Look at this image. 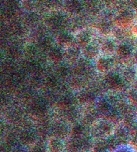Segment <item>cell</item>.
I'll list each match as a JSON object with an SVG mask.
<instances>
[{"instance_id": "6da1fadb", "label": "cell", "mask_w": 137, "mask_h": 152, "mask_svg": "<svg viewBox=\"0 0 137 152\" xmlns=\"http://www.w3.org/2000/svg\"><path fill=\"white\" fill-rule=\"evenodd\" d=\"M63 143L59 139L54 138L50 141L49 148L53 152H59L63 149Z\"/></svg>"}, {"instance_id": "7a4b0ae2", "label": "cell", "mask_w": 137, "mask_h": 152, "mask_svg": "<svg viewBox=\"0 0 137 152\" xmlns=\"http://www.w3.org/2000/svg\"><path fill=\"white\" fill-rule=\"evenodd\" d=\"M118 52L121 56L126 58L130 56L132 52V49L130 46L127 44H122L118 48Z\"/></svg>"}, {"instance_id": "3957f363", "label": "cell", "mask_w": 137, "mask_h": 152, "mask_svg": "<svg viewBox=\"0 0 137 152\" xmlns=\"http://www.w3.org/2000/svg\"><path fill=\"white\" fill-rule=\"evenodd\" d=\"M99 68L102 70H107L110 69L112 66V61L108 58H103L98 61Z\"/></svg>"}, {"instance_id": "277c9868", "label": "cell", "mask_w": 137, "mask_h": 152, "mask_svg": "<svg viewBox=\"0 0 137 152\" xmlns=\"http://www.w3.org/2000/svg\"><path fill=\"white\" fill-rule=\"evenodd\" d=\"M112 129V125L108 122H102L99 127V131L103 134H109Z\"/></svg>"}, {"instance_id": "5b68a950", "label": "cell", "mask_w": 137, "mask_h": 152, "mask_svg": "<svg viewBox=\"0 0 137 152\" xmlns=\"http://www.w3.org/2000/svg\"><path fill=\"white\" fill-rule=\"evenodd\" d=\"M22 140L24 143H30L32 142H33L34 140V135L32 133L26 132L24 133H23L22 136Z\"/></svg>"}, {"instance_id": "8992f818", "label": "cell", "mask_w": 137, "mask_h": 152, "mask_svg": "<svg viewBox=\"0 0 137 152\" xmlns=\"http://www.w3.org/2000/svg\"><path fill=\"white\" fill-rule=\"evenodd\" d=\"M55 132L58 136H64L67 133V128L62 124L57 125L55 129Z\"/></svg>"}, {"instance_id": "52a82bcc", "label": "cell", "mask_w": 137, "mask_h": 152, "mask_svg": "<svg viewBox=\"0 0 137 152\" xmlns=\"http://www.w3.org/2000/svg\"><path fill=\"white\" fill-rule=\"evenodd\" d=\"M103 48L105 51H108V52H111L114 49V42L111 40H107L103 44Z\"/></svg>"}, {"instance_id": "ba28073f", "label": "cell", "mask_w": 137, "mask_h": 152, "mask_svg": "<svg viewBox=\"0 0 137 152\" xmlns=\"http://www.w3.org/2000/svg\"><path fill=\"white\" fill-rule=\"evenodd\" d=\"M73 132L76 136H79L80 135L81 133H83V127L81 125H75L73 128Z\"/></svg>"}, {"instance_id": "9c48e42d", "label": "cell", "mask_w": 137, "mask_h": 152, "mask_svg": "<svg viewBox=\"0 0 137 152\" xmlns=\"http://www.w3.org/2000/svg\"><path fill=\"white\" fill-rule=\"evenodd\" d=\"M31 152H45V149L43 145H36L32 148Z\"/></svg>"}, {"instance_id": "30bf717a", "label": "cell", "mask_w": 137, "mask_h": 152, "mask_svg": "<svg viewBox=\"0 0 137 152\" xmlns=\"http://www.w3.org/2000/svg\"><path fill=\"white\" fill-rule=\"evenodd\" d=\"M105 148H106V147H104L103 145H100L97 147L95 152H106Z\"/></svg>"}, {"instance_id": "8fae6325", "label": "cell", "mask_w": 137, "mask_h": 152, "mask_svg": "<svg viewBox=\"0 0 137 152\" xmlns=\"http://www.w3.org/2000/svg\"><path fill=\"white\" fill-rule=\"evenodd\" d=\"M130 95L132 99H133L134 101L137 102V91H133V93H131Z\"/></svg>"}, {"instance_id": "7c38bea8", "label": "cell", "mask_w": 137, "mask_h": 152, "mask_svg": "<svg viewBox=\"0 0 137 152\" xmlns=\"http://www.w3.org/2000/svg\"><path fill=\"white\" fill-rule=\"evenodd\" d=\"M117 152H131V151L130 150V149H128V148H120L118 149Z\"/></svg>"}, {"instance_id": "4fadbf2b", "label": "cell", "mask_w": 137, "mask_h": 152, "mask_svg": "<svg viewBox=\"0 0 137 152\" xmlns=\"http://www.w3.org/2000/svg\"><path fill=\"white\" fill-rule=\"evenodd\" d=\"M134 135H135V137L137 138V126L134 128Z\"/></svg>"}, {"instance_id": "5bb4252c", "label": "cell", "mask_w": 137, "mask_h": 152, "mask_svg": "<svg viewBox=\"0 0 137 152\" xmlns=\"http://www.w3.org/2000/svg\"><path fill=\"white\" fill-rule=\"evenodd\" d=\"M15 152H24L23 150H21V149H18V150L15 151Z\"/></svg>"}, {"instance_id": "9a60e30c", "label": "cell", "mask_w": 137, "mask_h": 152, "mask_svg": "<svg viewBox=\"0 0 137 152\" xmlns=\"http://www.w3.org/2000/svg\"><path fill=\"white\" fill-rule=\"evenodd\" d=\"M136 58H137V54H136Z\"/></svg>"}, {"instance_id": "2e32d148", "label": "cell", "mask_w": 137, "mask_h": 152, "mask_svg": "<svg viewBox=\"0 0 137 152\" xmlns=\"http://www.w3.org/2000/svg\"><path fill=\"white\" fill-rule=\"evenodd\" d=\"M69 152H72V151H69Z\"/></svg>"}]
</instances>
